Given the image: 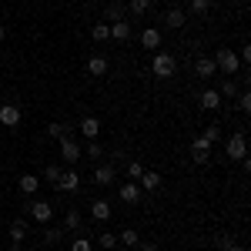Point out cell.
Instances as JSON below:
<instances>
[{
	"instance_id": "obj_8",
	"label": "cell",
	"mask_w": 251,
	"mask_h": 251,
	"mask_svg": "<svg viewBox=\"0 0 251 251\" xmlns=\"http://www.w3.org/2000/svg\"><path fill=\"white\" fill-rule=\"evenodd\" d=\"M20 107L17 104H10V100H7V104H0V127H17L20 124Z\"/></svg>"
},
{
	"instance_id": "obj_9",
	"label": "cell",
	"mask_w": 251,
	"mask_h": 251,
	"mask_svg": "<svg viewBox=\"0 0 251 251\" xmlns=\"http://www.w3.org/2000/svg\"><path fill=\"white\" fill-rule=\"evenodd\" d=\"M114 177H117L114 164H94V184H97V188H111Z\"/></svg>"
},
{
	"instance_id": "obj_22",
	"label": "cell",
	"mask_w": 251,
	"mask_h": 251,
	"mask_svg": "<svg viewBox=\"0 0 251 251\" xmlns=\"http://www.w3.org/2000/svg\"><path fill=\"white\" fill-rule=\"evenodd\" d=\"M214 91H218V94H221V97H231V100H234L241 87H238V80H234V77H225V80H221V84H218V87H214Z\"/></svg>"
},
{
	"instance_id": "obj_21",
	"label": "cell",
	"mask_w": 251,
	"mask_h": 251,
	"mask_svg": "<svg viewBox=\"0 0 251 251\" xmlns=\"http://www.w3.org/2000/svg\"><path fill=\"white\" fill-rule=\"evenodd\" d=\"M91 218H94V221H107V218H111V204H107L104 198H97L94 204H91Z\"/></svg>"
},
{
	"instance_id": "obj_23",
	"label": "cell",
	"mask_w": 251,
	"mask_h": 251,
	"mask_svg": "<svg viewBox=\"0 0 251 251\" xmlns=\"http://www.w3.org/2000/svg\"><path fill=\"white\" fill-rule=\"evenodd\" d=\"M91 37H94L97 44H107V40H111V27H107V20H97L94 27H91Z\"/></svg>"
},
{
	"instance_id": "obj_40",
	"label": "cell",
	"mask_w": 251,
	"mask_h": 251,
	"mask_svg": "<svg viewBox=\"0 0 251 251\" xmlns=\"http://www.w3.org/2000/svg\"><path fill=\"white\" fill-rule=\"evenodd\" d=\"M225 251H248V248H241V245H234V241H231V245H228Z\"/></svg>"
},
{
	"instance_id": "obj_5",
	"label": "cell",
	"mask_w": 251,
	"mask_h": 251,
	"mask_svg": "<svg viewBox=\"0 0 251 251\" xmlns=\"http://www.w3.org/2000/svg\"><path fill=\"white\" fill-rule=\"evenodd\" d=\"M27 214H30L34 221H40V225H47V221L54 218V204H50V201H40V198H30V201H27Z\"/></svg>"
},
{
	"instance_id": "obj_29",
	"label": "cell",
	"mask_w": 251,
	"mask_h": 251,
	"mask_svg": "<svg viewBox=\"0 0 251 251\" xmlns=\"http://www.w3.org/2000/svg\"><path fill=\"white\" fill-rule=\"evenodd\" d=\"M71 251H94V241L84 238V234H77V238H71Z\"/></svg>"
},
{
	"instance_id": "obj_34",
	"label": "cell",
	"mask_w": 251,
	"mask_h": 251,
	"mask_svg": "<svg viewBox=\"0 0 251 251\" xmlns=\"http://www.w3.org/2000/svg\"><path fill=\"white\" fill-rule=\"evenodd\" d=\"M151 10V0H131V14H137V17H144Z\"/></svg>"
},
{
	"instance_id": "obj_25",
	"label": "cell",
	"mask_w": 251,
	"mask_h": 251,
	"mask_svg": "<svg viewBox=\"0 0 251 251\" xmlns=\"http://www.w3.org/2000/svg\"><path fill=\"white\" fill-rule=\"evenodd\" d=\"M24 238H27V221H24V218L10 221V241H14V245H20Z\"/></svg>"
},
{
	"instance_id": "obj_3",
	"label": "cell",
	"mask_w": 251,
	"mask_h": 251,
	"mask_svg": "<svg viewBox=\"0 0 251 251\" xmlns=\"http://www.w3.org/2000/svg\"><path fill=\"white\" fill-rule=\"evenodd\" d=\"M225 154L231 157V161L248 157V137H245V131H234V134H228V141H225Z\"/></svg>"
},
{
	"instance_id": "obj_4",
	"label": "cell",
	"mask_w": 251,
	"mask_h": 251,
	"mask_svg": "<svg viewBox=\"0 0 251 251\" xmlns=\"http://www.w3.org/2000/svg\"><path fill=\"white\" fill-rule=\"evenodd\" d=\"M57 144H60V157H64V164H71V168H74V164H77L80 157H84V151H80V144L74 141V134L60 137Z\"/></svg>"
},
{
	"instance_id": "obj_16",
	"label": "cell",
	"mask_w": 251,
	"mask_h": 251,
	"mask_svg": "<svg viewBox=\"0 0 251 251\" xmlns=\"http://www.w3.org/2000/svg\"><path fill=\"white\" fill-rule=\"evenodd\" d=\"M111 27V40H117V44H124V40L131 37V24L127 20H114V24H107Z\"/></svg>"
},
{
	"instance_id": "obj_36",
	"label": "cell",
	"mask_w": 251,
	"mask_h": 251,
	"mask_svg": "<svg viewBox=\"0 0 251 251\" xmlns=\"http://www.w3.org/2000/svg\"><path fill=\"white\" fill-rule=\"evenodd\" d=\"M234 100H238V107H241L245 114H251V94H248V91H238V97H234Z\"/></svg>"
},
{
	"instance_id": "obj_33",
	"label": "cell",
	"mask_w": 251,
	"mask_h": 251,
	"mask_svg": "<svg viewBox=\"0 0 251 251\" xmlns=\"http://www.w3.org/2000/svg\"><path fill=\"white\" fill-rule=\"evenodd\" d=\"M141 174H144V164H141V161H131L127 171H124V177H127V181H137Z\"/></svg>"
},
{
	"instance_id": "obj_37",
	"label": "cell",
	"mask_w": 251,
	"mask_h": 251,
	"mask_svg": "<svg viewBox=\"0 0 251 251\" xmlns=\"http://www.w3.org/2000/svg\"><path fill=\"white\" fill-rule=\"evenodd\" d=\"M201 137H208L211 144H214V141H221V124H208V127H204V134H201Z\"/></svg>"
},
{
	"instance_id": "obj_42",
	"label": "cell",
	"mask_w": 251,
	"mask_h": 251,
	"mask_svg": "<svg viewBox=\"0 0 251 251\" xmlns=\"http://www.w3.org/2000/svg\"><path fill=\"white\" fill-rule=\"evenodd\" d=\"M131 251H141V248H131Z\"/></svg>"
},
{
	"instance_id": "obj_31",
	"label": "cell",
	"mask_w": 251,
	"mask_h": 251,
	"mask_svg": "<svg viewBox=\"0 0 251 251\" xmlns=\"http://www.w3.org/2000/svg\"><path fill=\"white\" fill-rule=\"evenodd\" d=\"M60 171H64L60 164H47V168H44V177H40V181H47V184H54V181L60 177Z\"/></svg>"
},
{
	"instance_id": "obj_39",
	"label": "cell",
	"mask_w": 251,
	"mask_h": 251,
	"mask_svg": "<svg viewBox=\"0 0 251 251\" xmlns=\"http://www.w3.org/2000/svg\"><path fill=\"white\" fill-rule=\"evenodd\" d=\"M137 248H141V251H157V245H154V241H137Z\"/></svg>"
},
{
	"instance_id": "obj_15",
	"label": "cell",
	"mask_w": 251,
	"mask_h": 251,
	"mask_svg": "<svg viewBox=\"0 0 251 251\" xmlns=\"http://www.w3.org/2000/svg\"><path fill=\"white\" fill-rule=\"evenodd\" d=\"M141 47L157 50V47H161V30H157V27H144V30H141Z\"/></svg>"
},
{
	"instance_id": "obj_20",
	"label": "cell",
	"mask_w": 251,
	"mask_h": 251,
	"mask_svg": "<svg viewBox=\"0 0 251 251\" xmlns=\"http://www.w3.org/2000/svg\"><path fill=\"white\" fill-rule=\"evenodd\" d=\"M221 100H225V97L218 94L214 87H208V91L201 94V107H204V111H218V107H221Z\"/></svg>"
},
{
	"instance_id": "obj_38",
	"label": "cell",
	"mask_w": 251,
	"mask_h": 251,
	"mask_svg": "<svg viewBox=\"0 0 251 251\" xmlns=\"http://www.w3.org/2000/svg\"><path fill=\"white\" fill-rule=\"evenodd\" d=\"M231 241H234V234H221V238H218V248L225 251V248H228V245H231Z\"/></svg>"
},
{
	"instance_id": "obj_11",
	"label": "cell",
	"mask_w": 251,
	"mask_h": 251,
	"mask_svg": "<svg viewBox=\"0 0 251 251\" xmlns=\"http://www.w3.org/2000/svg\"><path fill=\"white\" fill-rule=\"evenodd\" d=\"M161 184H164V177L157 171H144L137 177V188H141V191H161Z\"/></svg>"
},
{
	"instance_id": "obj_14",
	"label": "cell",
	"mask_w": 251,
	"mask_h": 251,
	"mask_svg": "<svg viewBox=\"0 0 251 251\" xmlns=\"http://www.w3.org/2000/svg\"><path fill=\"white\" fill-rule=\"evenodd\" d=\"M184 24H188V17H184V10H181V7H171V10L164 14V27H168V30H181Z\"/></svg>"
},
{
	"instance_id": "obj_41",
	"label": "cell",
	"mask_w": 251,
	"mask_h": 251,
	"mask_svg": "<svg viewBox=\"0 0 251 251\" xmlns=\"http://www.w3.org/2000/svg\"><path fill=\"white\" fill-rule=\"evenodd\" d=\"M3 37H7V27H3V24H0V44H3Z\"/></svg>"
},
{
	"instance_id": "obj_27",
	"label": "cell",
	"mask_w": 251,
	"mask_h": 251,
	"mask_svg": "<svg viewBox=\"0 0 251 251\" xmlns=\"http://www.w3.org/2000/svg\"><path fill=\"white\" fill-rule=\"evenodd\" d=\"M104 20H107V24H114V20H124V7H121V3H107V10H104Z\"/></svg>"
},
{
	"instance_id": "obj_1",
	"label": "cell",
	"mask_w": 251,
	"mask_h": 251,
	"mask_svg": "<svg viewBox=\"0 0 251 251\" xmlns=\"http://www.w3.org/2000/svg\"><path fill=\"white\" fill-rule=\"evenodd\" d=\"M151 74H154L157 80H168L177 74V60H174V54H168V50H154V57H151Z\"/></svg>"
},
{
	"instance_id": "obj_32",
	"label": "cell",
	"mask_w": 251,
	"mask_h": 251,
	"mask_svg": "<svg viewBox=\"0 0 251 251\" xmlns=\"http://www.w3.org/2000/svg\"><path fill=\"white\" fill-rule=\"evenodd\" d=\"M40 238H44V245H57L60 238H64V231H60V228H44Z\"/></svg>"
},
{
	"instance_id": "obj_7",
	"label": "cell",
	"mask_w": 251,
	"mask_h": 251,
	"mask_svg": "<svg viewBox=\"0 0 251 251\" xmlns=\"http://www.w3.org/2000/svg\"><path fill=\"white\" fill-rule=\"evenodd\" d=\"M211 141H208V137H194L191 141V161L194 164H208V161H211Z\"/></svg>"
},
{
	"instance_id": "obj_35",
	"label": "cell",
	"mask_w": 251,
	"mask_h": 251,
	"mask_svg": "<svg viewBox=\"0 0 251 251\" xmlns=\"http://www.w3.org/2000/svg\"><path fill=\"white\" fill-rule=\"evenodd\" d=\"M188 7H191V14H208L211 10V0H188Z\"/></svg>"
},
{
	"instance_id": "obj_2",
	"label": "cell",
	"mask_w": 251,
	"mask_h": 251,
	"mask_svg": "<svg viewBox=\"0 0 251 251\" xmlns=\"http://www.w3.org/2000/svg\"><path fill=\"white\" fill-rule=\"evenodd\" d=\"M214 67H218V74L234 77V74L241 71V60H238V54H234L231 47H218V50H214Z\"/></svg>"
},
{
	"instance_id": "obj_17",
	"label": "cell",
	"mask_w": 251,
	"mask_h": 251,
	"mask_svg": "<svg viewBox=\"0 0 251 251\" xmlns=\"http://www.w3.org/2000/svg\"><path fill=\"white\" fill-rule=\"evenodd\" d=\"M80 228H84V218H80V211H77V208H71V211L64 214V231H74V234H80Z\"/></svg>"
},
{
	"instance_id": "obj_13",
	"label": "cell",
	"mask_w": 251,
	"mask_h": 251,
	"mask_svg": "<svg viewBox=\"0 0 251 251\" xmlns=\"http://www.w3.org/2000/svg\"><path fill=\"white\" fill-rule=\"evenodd\" d=\"M121 201H124V204H137V201H141V188H137V181H124V184H121Z\"/></svg>"
},
{
	"instance_id": "obj_30",
	"label": "cell",
	"mask_w": 251,
	"mask_h": 251,
	"mask_svg": "<svg viewBox=\"0 0 251 251\" xmlns=\"http://www.w3.org/2000/svg\"><path fill=\"white\" fill-rule=\"evenodd\" d=\"M84 157H91V161H100V157H104V148H100V144H97V141H91V144H87V148H84Z\"/></svg>"
},
{
	"instance_id": "obj_26",
	"label": "cell",
	"mask_w": 251,
	"mask_h": 251,
	"mask_svg": "<svg viewBox=\"0 0 251 251\" xmlns=\"http://www.w3.org/2000/svg\"><path fill=\"white\" fill-rule=\"evenodd\" d=\"M97 245H100L104 251H114L117 248V234L114 231H100L97 234Z\"/></svg>"
},
{
	"instance_id": "obj_12",
	"label": "cell",
	"mask_w": 251,
	"mask_h": 251,
	"mask_svg": "<svg viewBox=\"0 0 251 251\" xmlns=\"http://www.w3.org/2000/svg\"><path fill=\"white\" fill-rule=\"evenodd\" d=\"M77 131L87 137V141H97V134H100V121H97L94 114H87V117H84V121L77 124Z\"/></svg>"
},
{
	"instance_id": "obj_28",
	"label": "cell",
	"mask_w": 251,
	"mask_h": 251,
	"mask_svg": "<svg viewBox=\"0 0 251 251\" xmlns=\"http://www.w3.org/2000/svg\"><path fill=\"white\" fill-rule=\"evenodd\" d=\"M71 131H74V127H67V124H60V121L47 124V134H50V137H57V141H60V137H67Z\"/></svg>"
},
{
	"instance_id": "obj_19",
	"label": "cell",
	"mask_w": 251,
	"mask_h": 251,
	"mask_svg": "<svg viewBox=\"0 0 251 251\" xmlns=\"http://www.w3.org/2000/svg\"><path fill=\"white\" fill-rule=\"evenodd\" d=\"M17 184H20V191H24V194H30V198H34L37 188H40V177H37V174H20Z\"/></svg>"
},
{
	"instance_id": "obj_18",
	"label": "cell",
	"mask_w": 251,
	"mask_h": 251,
	"mask_svg": "<svg viewBox=\"0 0 251 251\" xmlns=\"http://www.w3.org/2000/svg\"><path fill=\"white\" fill-rule=\"evenodd\" d=\"M107 57H100V54H94V57H87V74H94V77H104L107 74Z\"/></svg>"
},
{
	"instance_id": "obj_24",
	"label": "cell",
	"mask_w": 251,
	"mask_h": 251,
	"mask_svg": "<svg viewBox=\"0 0 251 251\" xmlns=\"http://www.w3.org/2000/svg\"><path fill=\"white\" fill-rule=\"evenodd\" d=\"M137 241H141V234L134 228H124V231H117V245H124V248H137Z\"/></svg>"
},
{
	"instance_id": "obj_6",
	"label": "cell",
	"mask_w": 251,
	"mask_h": 251,
	"mask_svg": "<svg viewBox=\"0 0 251 251\" xmlns=\"http://www.w3.org/2000/svg\"><path fill=\"white\" fill-rule=\"evenodd\" d=\"M54 188L64 194H77L80 191V174L74 171V168H67V171H60V177L54 181Z\"/></svg>"
},
{
	"instance_id": "obj_10",
	"label": "cell",
	"mask_w": 251,
	"mask_h": 251,
	"mask_svg": "<svg viewBox=\"0 0 251 251\" xmlns=\"http://www.w3.org/2000/svg\"><path fill=\"white\" fill-rule=\"evenodd\" d=\"M194 74H198L201 80H211V77H218L214 57H198V60H194Z\"/></svg>"
}]
</instances>
